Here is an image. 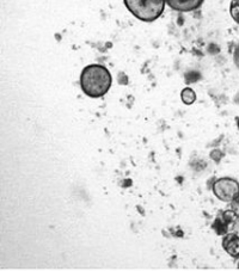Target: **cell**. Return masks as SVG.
<instances>
[{"label":"cell","instance_id":"obj_3","mask_svg":"<svg viewBox=\"0 0 239 271\" xmlns=\"http://www.w3.org/2000/svg\"><path fill=\"white\" fill-rule=\"evenodd\" d=\"M212 190L220 201L232 202L239 196V183L233 178L223 177L213 183Z\"/></svg>","mask_w":239,"mask_h":271},{"label":"cell","instance_id":"obj_10","mask_svg":"<svg viewBox=\"0 0 239 271\" xmlns=\"http://www.w3.org/2000/svg\"><path fill=\"white\" fill-rule=\"evenodd\" d=\"M238 216H239V214H238Z\"/></svg>","mask_w":239,"mask_h":271},{"label":"cell","instance_id":"obj_4","mask_svg":"<svg viewBox=\"0 0 239 271\" xmlns=\"http://www.w3.org/2000/svg\"><path fill=\"white\" fill-rule=\"evenodd\" d=\"M203 2L204 0H165L169 8H171L177 12L195 11V10L201 8Z\"/></svg>","mask_w":239,"mask_h":271},{"label":"cell","instance_id":"obj_1","mask_svg":"<svg viewBox=\"0 0 239 271\" xmlns=\"http://www.w3.org/2000/svg\"><path fill=\"white\" fill-rule=\"evenodd\" d=\"M112 84L111 74L107 67L92 63L85 67L80 74V87L90 98H101L108 93Z\"/></svg>","mask_w":239,"mask_h":271},{"label":"cell","instance_id":"obj_6","mask_svg":"<svg viewBox=\"0 0 239 271\" xmlns=\"http://www.w3.org/2000/svg\"><path fill=\"white\" fill-rule=\"evenodd\" d=\"M181 98H182V101L186 106H191V104L195 103L196 93L195 91L190 89V87H186V89H183L182 92H181Z\"/></svg>","mask_w":239,"mask_h":271},{"label":"cell","instance_id":"obj_9","mask_svg":"<svg viewBox=\"0 0 239 271\" xmlns=\"http://www.w3.org/2000/svg\"><path fill=\"white\" fill-rule=\"evenodd\" d=\"M237 126H238V129H239V117L237 118Z\"/></svg>","mask_w":239,"mask_h":271},{"label":"cell","instance_id":"obj_2","mask_svg":"<svg viewBox=\"0 0 239 271\" xmlns=\"http://www.w3.org/2000/svg\"><path fill=\"white\" fill-rule=\"evenodd\" d=\"M126 8L142 22H155L163 15L165 0H124Z\"/></svg>","mask_w":239,"mask_h":271},{"label":"cell","instance_id":"obj_7","mask_svg":"<svg viewBox=\"0 0 239 271\" xmlns=\"http://www.w3.org/2000/svg\"><path fill=\"white\" fill-rule=\"evenodd\" d=\"M231 17L237 24H239V0H232L230 5Z\"/></svg>","mask_w":239,"mask_h":271},{"label":"cell","instance_id":"obj_5","mask_svg":"<svg viewBox=\"0 0 239 271\" xmlns=\"http://www.w3.org/2000/svg\"><path fill=\"white\" fill-rule=\"evenodd\" d=\"M223 249L232 258H239V236L237 234H227L223 239Z\"/></svg>","mask_w":239,"mask_h":271},{"label":"cell","instance_id":"obj_8","mask_svg":"<svg viewBox=\"0 0 239 271\" xmlns=\"http://www.w3.org/2000/svg\"><path fill=\"white\" fill-rule=\"evenodd\" d=\"M234 63L238 66V69H239V46H238L237 50L234 52Z\"/></svg>","mask_w":239,"mask_h":271}]
</instances>
